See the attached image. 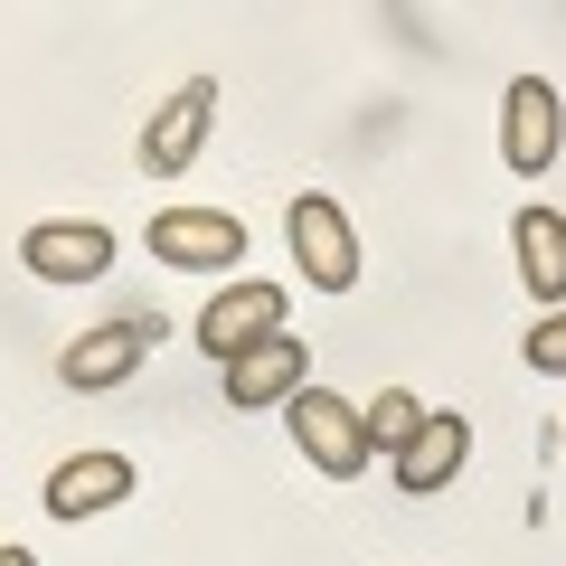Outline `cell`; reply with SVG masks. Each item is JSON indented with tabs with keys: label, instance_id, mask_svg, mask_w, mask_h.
Wrapping results in <instances>:
<instances>
[{
	"label": "cell",
	"instance_id": "12",
	"mask_svg": "<svg viewBox=\"0 0 566 566\" xmlns=\"http://www.w3.org/2000/svg\"><path fill=\"white\" fill-rule=\"evenodd\" d=\"M510 245H520V283L547 312H566V208H520Z\"/></svg>",
	"mask_w": 566,
	"mask_h": 566
},
{
	"label": "cell",
	"instance_id": "2",
	"mask_svg": "<svg viewBox=\"0 0 566 566\" xmlns=\"http://www.w3.org/2000/svg\"><path fill=\"white\" fill-rule=\"evenodd\" d=\"M189 340H199L218 368H237L245 349L283 340V283H227L218 303H208L199 322H189Z\"/></svg>",
	"mask_w": 566,
	"mask_h": 566
},
{
	"label": "cell",
	"instance_id": "15",
	"mask_svg": "<svg viewBox=\"0 0 566 566\" xmlns=\"http://www.w3.org/2000/svg\"><path fill=\"white\" fill-rule=\"evenodd\" d=\"M0 566H39V557H29V547H0Z\"/></svg>",
	"mask_w": 566,
	"mask_h": 566
},
{
	"label": "cell",
	"instance_id": "6",
	"mask_svg": "<svg viewBox=\"0 0 566 566\" xmlns=\"http://www.w3.org/2000/svg\"><path fill=\"white\" fill-rule=\"evenodd\" d=\"M557 151H566V95L547 76H520L510 104H501V161L520 170V180H538Z\"/></svg>",
	"mask_w": 566,
	"mask_h": 566
},
{
	"label": "cell",
	"instance_id": "11",
	"mask_svg": "<svg viewBox=\"0 0 566 566\" xmlns=\"http://www.w3.org/2000/svg\"><path fill=\"white\" fill-rule=\"evenodd\" d=\"M463 463H472V416H453V406H434V416L416 424V444L397 453V482H406V491L424 501V491H444V482H453Z\"/></svg>",
	"mask_w": 566,
	"mask_h": 566
},
{
	"label": "cell",
	"instance_id": "3",
	"mask_svg": "<svg viewBox=\"0 0 566 566\" xmlns=\"http://www.w3.org/2000/svg\"><path fill=\"white\" fill-rule=\"evenodd\" d=\"M151 340H161L151 312H133V322H95V331H76V340L57 349V378L76 387V397H114V387L142 368V349H151Z\"/></svg>",
	"mask_w": 566,
	"mask_h": 566
},
{
	"label": "cell",
	"instance_id": "5",
	"mask_svg": "<svg viewBox=\"0 0 566 566\" xmlns=\"http://www.w3.org/2000/svg\"><path fill=\"white\" fill-rule=\"evenodd\" d=\"M283 416H293V444H303V463H312V472L349 482V472L368 463V424H359V406H349V397H331V387H303Z\"/></svg>",
	"mask_w": 566,
	"mask_h": 566
},
{
	"label": "cell",
	"instance_id": "1",
	"mask_svg": "<svg viewBox=\"0 0 566 566\" xmlns=\"http://www.w3.org/2000/svg\"><path fill=\"white\" fill-rule=\"evenodd\" d=\"M283 237H293V264H303V283H322V293H349V283H359V227H349V208H340V199L303 189V199L283 208Z\"/></svg>",
	"mask_w": 566,
	"mask_h": 566
},
{
	"label": "cell",
	"instance_id": "9",
	"mask_svg": "<svg viewBox=\"0 0 566 566\" xmlns=\"http://www.w3.org/2000/svg\"><path fill=\"white\" fill-rule=\"evenodd\" d=\"M133 482L142 472L123 463V453H66L57 472H48V520H95V510H114V501H133Z\"/></svg>",
	"mask_w": 566,
	"mask_h": 566
},
{
	"label": "cell",
	"instance_id": "10",
	"mask_svg": "<svg viewBox=\"0 0 566 566\" xmlns=\"http://www.w3.org/2000/svg\"><path fill=\"white\" fill-rule=\"evenodd\" d=\"M303 387H312V349L293 340V331L264 340V349H245V359L227 368V406H245V416H255V406H293Z\"/></svg>",
	"mask_w": 566,
	"mask_h": 566
},
{
	"label": "cell",
	"instance_id": "4",
	"mask_svg": "<svg viewBox=\"0 0 566 566\" xmlns=\"http://www.w3.org/2000/svg\"><path fill=\"white\" fill-rule=\"evenodd\" d=\"M142 245L161 264H180V274H227L245 255V218H227V208H161L142 227Z\"/></svg>",
	"mask_w": 566,
	"mask_h": 566
},
{
	"label": "cell",
	"instance_id": "14",
	"mask_svg": "<svg viewBox=\"0 0 566 566\" xmlns=\"http://www.w3.org/2000/svg\"><path fill=\"white\" fill-rule=\"evenodd\" d=\"M528 368H538V378H566V312L528 322Z\"/></svg>",
	"mask_w": 566,
	"mask_h": 566
},
{
	"label": "cell",
	"instance_id": "8",
	"mask_svg": "<svg viewBox=\"0 0 566 566\" xmlns=\"http://www.w3.org/2000/svg\"><path fill=\"white\" fill-rule=\"evenodd\" d=\"M208 123H218V85L189 76L180 95H161V114H151V133H142V170H151V180L189 170V161L208 151Z\"/></svg>",
	"mask_w": 566,
	"mask_h": 566
},
{
	"label": "cell",
	"instance_id": "7",
	"mask_svg": "<svg viewBox=\"0 0 566 566\" xmlns=\"http://www.w3.org/2000/svg\"><path fill=\"white\" fill-rule=\"evenodd\" d=\"M20 264L39 283H95V274H114V227H95V218H39L20 237Z\"/></svg>",
	"mask_w": 566,
	"mask_h": 566
},
{
	"label": "cell",
	"instance_id": "13",
	"mask_svg": "<svg viewBox=\"0 0 566 566\" xmlns=\"http://www.w3.org/2000/svg\"><path fill=\"white\" fill-rule=\"evenodd\" d=\"M424 416H434V406H416V387H378V397L359 406V424H368V453H406Z\"/></svg>",
	"mask_w": 566,
	"mask_h": 566
}]
</instances>
